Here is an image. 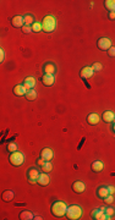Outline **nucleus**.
Here are the masks:
<instances>
[{"instance_id":"39448f33","label":"nucleus","mask_w":115,"mask_h":220,"mask_svg":"<svg viewBox=\"0 0 115 220\" xmlns=\"http://www.w3.org/2000/svg\"><path fill=\"white\" fill-rule=\"evenodd\" d=\"M92 218L96 220H109L110 216H108L105 214V208H100V209H94L92 212Z\"/></svg>"},{"instance_id":"bb28decb","label":"nucleus","mask_w":115,"mask_h":220,"mask_svg":"<svg viewBox=\"0 0 115 220\" xmlns=\"http://www.w3.org/2000/svg\"><path fill=\"white\" fill-rule=\"evenodd\" d=\"M31 27H32V31L36 32V33H38V32L42 31V23H39V22H35Z\"/></svg>"},{"instance_id":"a211bd4d","label":"nucleus","mask_w":115,"mask_h":220,"mask_svg":"<svg viewBox=\"0 0 115 220\" xmlns=\"http://www.w3.org/2000/svg\"><path fill=\"white\" fill-rule=\"evenodd\" d=\"M103 121L104 122H107V123H109V122H113L114 121V119H115V115H114V113L113 111H105L104 114H103Z\"/></svg>"},{"instance_id":"9b49d317","label":"nucleus","mask_w":115,"mask_h":220,"mask_svg":"<svg viewBox=\"0 0 115 220\" xmlns=\"http://www.w3.org/2000/svg\"><path fill=\"white\" fill-rule=\"evenodd\" d=\"M86 190V186H85V183L83 182H81V181H76V182H73L72 183V191L73 192H76V193H82V192Z\"/></svg>"},{"instance_id":"f257e3e1","label":"nucleus","mask_w":115,"mask_h":220,"mask_svg":"<svg viewBox=\"0 0 115 220\" xmlns=\"http://www.w3.org/2000/svg\"><path fill=\"white\" fill-rule=\"evenodd\" d=\"M56 27V20L54 18L53 16H45L43 18V22H42V30L47 33H52L54 32Z\"/></svg>"},{"instance_id":"f03ea898","label":"nucleus","mask_w":115,"mask_h":220,"mask_svg":"<svg viewBox=\"0 0 115 220\" xmlns=\"http://www.w3.org/2000/svg\"><path fill=\"white\" fill-rule=\"evenodd\" d=\"M67 205L64 202H55L52 205V214L54 216H64L66 214Z\"/></svg>"},{"instance_id":"1a4fd4ad","label":"nucleus","mask_w":115,"mask_h":220,"mask_svg":"<svg viewBox=\"0 0 115 220\" xmlns=\"http://www.w3.org/2000/svg\"><path fill=\"white\" fill-rule=\"evenodd\" d=\"M93 73H94V71L92 70V67H83L80 72V76L82 80H88L93 76Z\"/></svg>"},{"instance_id":"4468645a","label":"nucleus","mask_w":115,"mask_h":220,"mask_svg":"<svg viewBox=\"0 0 115 220\" xmlns=\"http://www.w3.org/2000/svg\"><path fill=\"white\" fill-rule=\"evenodd\" d=\"M54 76L53 75H44V76L42 77V83L47 87H49V86H53L54 85Z\"/></svg>"},{"instance_id":"aec40b11","label":"nucleus","mask_w":115,"mask_h":220,"mask_svg":"<svg viewBox=\"0 0 115 220\" xmlns=\"http://www.w3.org/2000/svg\"><path fill=\"white\" fill-rule=\"evenodd\" d=\"M3 201L4 202H10V201H12V198H13V192L12 191H10V190H6V191H4L3 192Z\"/></svg>"},{"instance_id":"4c0bfd02","label":"nucleus","mask_w":115,"mask_h":220,"mask_svg":"<svg viewBox=\"0 0 115 220\" xmlns=\"http://www.w3.org/2000/svg\"><path fill=\"white\" fill-rule=\"evenodd\" d=\"M113 131H114V133H115V122L113 123Z\"/></svg>"},{"instance_id":"20e7f679","label":"nucleus","mask_w":115,"mask_h":220,"mask_svg":"<svg viewBox=\"0 0 115 220\" xmlns=\"http://www.w3.org/2000/svg\"><path fill=\"white\" fill-rule=\"evenodd\" d=\"M9 161L13 166H20V165H22L25 161V155L21 152H18V150L17 152H13V153H11V155L9 158Z\"/></svg>"},{"instance_id":"e433bc0d","label":"nucleus","mask_w":115,"mask_h":220,"mask_svg":"<svg viewBox=\"0 0 115 220\" xmlns=\"http://www.w3.org/2000/svg\"><path fill=\"white\" fill-rule=\"evenodd\" d=\"M44 163H45V160H44V159H42V158H40V159H39V160L37 161V164L39 165V166H42V165H43Z\"/></svg>"},{"instance_id":"4be33fe9","label":"nucleus","mask_w":115,"mask_h":220,"mask_svg":"<svg viewBox=\"0 0 115 220\" xmlns=\"http://www.w3.org/2000/svg\"><path fill=\"white\" fill-rule=\"evenodd\" d=\"M104 6H105V9L109 10L110 12L115 11V0H105Z\"/></svg>"},{"instance_id":"7ed1b4c3","label":"nucleus","mask_w":115,"mask_h":220,"mask_svg":"<svg viewBox=\"0 0 115 220\" xmlns=\"http://www.w3.org/2000/svg\"><path fill=\"white\" fill-rule=\"evenodd\" d=\"M82 215V209H81L78 205H71V207H67L66 210V216L70 220H77Z\"/></svg>"},{"instance_id":"6ab92c4d","label":"nucleus","mask_w":115,"mask_h":220,"mask_svg":"<svg viewBox=\"0 0 115 220\" xmlns=\"http://www.w3.org/2000/svg\"><path fill=\"white\" fill-rule=\"evenodd\" d=\"M87 122H88L90 125H92V126L97 125V123L99 122V116L97 114H90L88 118H87Z\"/></svg>"},{"instance_id":"412c9836","label":"nucleus","mask_w":115,"mask_h":220,"mask_svg":"<svg viewBox=\"0 0 115 220\" xmlns=\"http://www.w3.org/2000/svg\"><path fill=\"white\" fill-rule=\"evenodd\" d=\"M20 219L21 220H32V219H35V216H33V214L31 212L23 210V212L20 213Z\"/></svg>"},{"instance_id":"c9c22d12","label":"nucleus","mask_w":115,"mask_h":220,"mask_svg":"<svg viewBox=\"0 0 115 220\" xmlns=\"http://www.w3.org/2000/svg\"><path fill=\"white\" fill-rule=\"evenodd\" d=\"M108 191H109V195H113L114 192H115V187H113V186H108Z\"/></svg>"},{"instance_id":"423d86ee","label":"nucleus","mask_w":115,"mask_h":220,"mask_svg":"<svg viewBox=\"0 0 115 220\" xmlns=\"http://www.w3.org/2000/svg\"><path fill=\"white\" fill-rule=\"evenodd\" d=\"M97 45L100 50L103 51H108L109 48H111V42L109 38H99L98 42H97Z\"/></svg>"},{"instance_id":"7c9ffc66","label":"nucleus","mask_w":115,"mask_h":220,"mask_svg":"<svg viewBox=\"0 0 115 220\" xmlns=\"http://www.w3.org/2000/svg\"><path fill=\"white\" fill-rule=\"evenodd\" d=\"M104 201L107 204H111L114 202V198H113V195H108L105 198H104Z\"/></svg>"},{"instance_id":"6e6552de","label":"nucleus","mask_w":115,"mask_h":220,"mask_svg":"<svg viewBox=\"0 0 115 220\" xmlns=\"http://www.w3.org/2000/svg\"><path fill=\"white\" fill-rule=\"evenodd\" d=\"M53 157H54V153L50 148H43L42 152H40V158L44 159L45 161H50L53 159Z\"/></svg>"},{"instance_id":"ddd939ff","label":"nucleus","mask_w":115,"mask_h":220,"mask_svg":"<svg viewBox=\"0 0 115 220\" xmlns=\"http://www.w3.org/2000/svg\"><path fill=\"white\" fill-rule=\"evenodd\" d=\"M27 89L25 88L23 85H17L13 87V94L17 95V97H21V95H26Z\"/></svg>"},{"instance_id":"dca6fc26","label":"nucleus","mask_w":115,"mask_h":220,"mask_svg":"<svg viewBox=\"0 0 115 220\" xmlns=\"http://www.w3.org/2000/svg\"><path fill=\"white\" fill-rule=\"evenodd\" d=\"M43 70H44L45 75H54L56 72V67L54 64H47V65H44Z\"/></svg>"},{"instance_id":"b1692460","label":"nucleus","mask_w":115,"mask_h":220,"mask_svg":"<svg viewBox=\"0 0 115 220\" xmlns=\"http://www.w3.org/2000/svg\"><path fill=\"white\" fill-rule=\"evenodd\" d=\"M92 170L94 173H99L103 170V163L102 161H93L92 163Z\"/></svg>"},{"instance_id":"473e14b6","label":"nucleus","mask_w":115,"mask_h":220,"mask_svg":"<svg viewBox=\"0 0 115 220\" xmlns=\"http://www.w3.org/2000/svg\"><path fill=\"white\" fill-rule=\"evenodd\" d=\"M108 55H109V56H111V58L115 56V47H111V48H109V49H108Z\"/></svg>"},{"instance_id":"c756f323","label":"nucleus","mask_w":115,"mask_h":220,"mask_svg":"<svg viewBox=\"0 0 115 220\" xmlns=\"http://www.w3.org/2000/svg\"><path fill=\"white\" fill-rule=\"evenodd\" d=\"M105 214L108 215V216H113L114 214H115V210H114V208H110V207H108V208H105Z\"/></svg>"},{"instance_id":"72a5a7b5","label":"nucleus","mask_w":115,"mask_h":220,"mask_svg":"<svg viewBox=\"0 0 115 220\" xmlns=\"http://www.w3.org/2000/svg\"><path fill=\"white\" fill-rule=\"evenodd\" d=\"M4 59H5V51H4V49H0V61H4Z\"/></svg>"},{"instance_id":"f704fd0d","label":"nucleus","mask_w":115,"mask_h":220,"mask_svg":"<svg viewBox=\"0 0 115 220\" xmlns=\"http://www.w3.org/2000/svg\"><path fill=\"white\" fill-rule=\"evenodd\" d=\"M108 18H109V20H115V11L109 12V15H108Z\"/></svg>"},{"instance_id":"f3484780","label":"nucleus","mask_w":115,"mask_h":220,"mask_svg":"<svg viewBox=\"0 0 115 220\" xmlns=\"http://www.w3.org/2000/svg\"><path fill=\"white\" fill-rule=\"evenodd\" d=\"M108 195H109V191H108V187L105 186H102L97 190V196L100 198V199H104Z\"/></svg>"},{"instance_id":"9d476101","label":"nucleus","mask_w":115,"mask_h":220,"mask_svg":"<svg viewBox=\"0 0 115 220\" xmlns=\"http://www.w3.org/2000/svg\"><path fill=\"white\" fill-rule=\"evenodd\" d=\"M11 25L15 27V28H22V27L25 26L23 17L22 16H13L12 20H11Z\"/></svg>"},{"instance_id":"393cba45","label":"nucleus","mask_w":115,"mask_h":220,"mask_svg":"<svg viewBox=\"0 0 115 220\" xmlns=\"http://www.w3.org/2000/svg\"><path fill=\"white\" fill-rule=\"evenodd\" d=\"M23 22H25V26H30V25H33L36 21H35V17L28 13V15H25L23 16Z\"/></svg>"},{"instance_id":"cd10ccee","label":"nucleus","mask_w":115,"mask_h":220,"mask_svg":"<svg viewBox=\"0 0 115 220\" xmlns=\"http://www.w3.org/2000/svg\"><path fill=\"white\" fill-rule=\"evenodd\" d=\"M17 149H18V147H17V144H16V143L11 142V143L8 144V150H9V152H11V153L17 152Z\"/></svg>"},{"instance_id":"2eb2a0df","label":"nucleus","mask_w":115,"mask_h":220,"mask_svg":"<svg viewBox=\"0 0 115 220\" xmlns=\"http://www.w3.org/2000/svg\"><path fill=\"white\" fill-rule=\"evenodd\" d=\"M23 86L25 88L27 89V91H30V89H33V87L36 86V80L33 77H27L23 82Z\"/></svg>"},{"instance_id":"a878e982","label":"nucleus","mask_w":115,"mask_h":220,"mask_svg":"<svg viewBox=\"0 0 115 220\" xmlns=\"http://www.w3.org/2000/svg\"><path fill=\"white\" fill-rule=\"evenodd\" d=\"M40 169H42L43 173H47V174H48V173H50V171L53 170V165H52L50 161H45V163L42 165V166H40Z\"/></svg>"},{"instance_id":"2f4dec72","label":"nucleus","mask_w":115,"mask_h":220,"mask_svg":"<svg viewBox=\"0 0 115 220\" xmlns=\"http://www.w3.org/2000/svg\"><path fill=\"white\" fill-rule=\"evenodd\" d=\"M22 32L27 34V33H31V32H33V31H32V27H31V26H23V27H22Z\"/></svg>"},{"instance_id":"0eeeda50","label":"nucleus","mask_w":115,"mask_h":220,"mask_svg":"<svg viewBox=\"0 0 115 220\" xmlns=\"http://www.w3.org/2000/svg\"><path fill=\"white\" fill-rule=\"evenodd\" d=\"M38 176H39V173H38V169H36V168H31L28 171H27V177H28V181L31 183L37 182Z\"/></svg>"},{"instance_id":"f8f14e48","label":"nucleus","mask_w":115,"mask_h":220,"mask_svg":"<svg viewBox=\"0 0 115 220\" xmlns=\"http://www.w3.org/2000/svg\"><path fill=\"white\" fill-rule=\"evenodd\" d=\"M49 181H50V177L48 176V174H47V173L40 174L38 176V180H37V182L40 185V186H47V185L49 183Z\"/></svg>"},{"instance_id":"c85d7f7f","label":"nucleus","mask_w":115,"mask_h":220,"mask_svg":"<svg viewBox=\"0 0 115 220\" xmlns=\"http://www.w3.org/2000/svg\"><path fill=\"white\" fill-rule=\"evenodd\" d=\"M91 67H92V70H93V71L98 72V71L102 70V64H99V63H94V64H93Z\"/></svg>"},{"instance_id":"5701e85b","label":"nucleus","mask_w":115,"mask_h":220,"mask_svg":"<svg viewBox=\"0 0 115 220\" xmlns=\"http://www.w3.org/2000/svg\"><path fill=\"white\" fill-rule=\"evenodd\" d=\"M26 98L30 102L36 100L37 99V92L35 91V89H30V91H27V93H26Z\"/></svg>"}]
</instances>
